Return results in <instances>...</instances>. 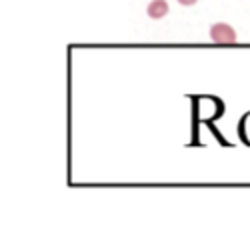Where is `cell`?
<instances>
[{"label":"cell","mask_w":250,"mask_h":240,"mask_svg":"<svg viewBox=\"0 0 250 240\" xmlns=\"http://www.w3.org/2000/svg\"><path fill=\"white\" fill-rule=\"evenodd\" d=\"M208 36H210V40L214 44H222V46H232L238 42V34L236 30L226 24V22H216L210 26V30H208Z\"/></svg>","instance_id":"6da1fadb"},{"label":"cell","mask_w":250,"mask_h":240,"mask_svg":"<svg viewBox=\"0 0 250 240\" xmlns=\"http://www.w3.org/2000/svg\"><path fill=\"white\" fill-rule=\"evenodd\" d=\"M168 12H170L168 0H150L146 6V14L152 20H162L164 16H168Z\"/></svg>","instance_id":"7a4b0ae2"},{"label":"cell","mask_w":250,"mask_h":240,"mask_svg":"<svg viewBox=\"0 0 250 240\" xmlns=\"http://www.w3.org/2000/svg\"><path fill=\"white\" fill-rule=\"evenodd\" d=\"M176 2H178V4H182V6H194V4L198 2V0H176Z\"/></svg>","instance_id":"3957f363"}]
</instances>
